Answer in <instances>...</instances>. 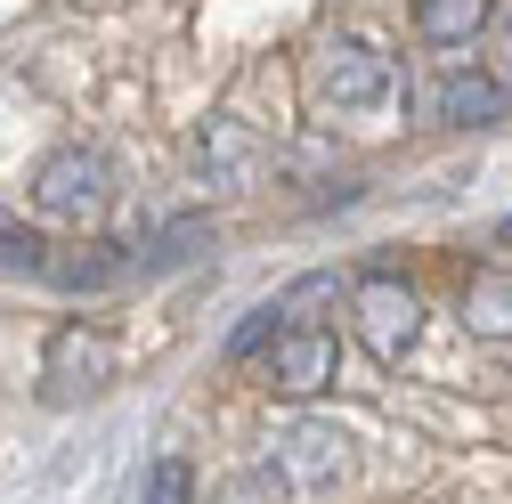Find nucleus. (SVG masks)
I'll return each mask as SVG.
<instances>
[{
  "instance_id": "nucleus-1",
  "label": "nucleus",
  "mask_w": 512,
  "mask_h": 504,
  "mask_svg": "<svg viewBox=\"0 0 512 504\" xmlns=\"http://www.w3.org/2000/svg\"><path fill=\"white\" fill-rule=\"evenodd\" d=\"M309 90H317V106H326V114H374L382 98L399 90V66H391L374 41H334L326 57H317Z\"/></svg>"
},
{
  "instance_id": "nucleus-2",
  "label": "nucleus",
  "mask_w": 512,
  "mask_h": 504,
  "mask_svg": "<svg viewBox=\"0 0 512 504\" xmlns=\"http://www.w3.org/2000/svg\"><path fill=\"white\" fill-rule=\"evenodd\" d=\"M33 204L57 220H98L114 204V163L98 147H49L33 171Z\"/></svg>"
},
{
  "instance_id": "nucleus-3",
  "label": "nucleus",
  "mask_w": 512,
  "mask_h": 504,
  "mask_svg": "<svg viewBox=\"0 0 512 504\" xmlns=\"http://www.w3.org/2000/svg\"><path fill=\"white\" fill-rule=\"evenodd\" d=\"M114 383V342L98 326H57L41 350V399L49 407H82Z\"/></svg>"
},
{
  "instance_id": "nucleus-4",
  "label": "nucleus",
  "mask_w": 512,
  "mask_h": 504,
  "mask_svg": "<svg viewBox=\"0 0 512 504\" xmlns=\"http://www.w3.org/2000/svg\"><path fill=\"white\" fill-rule=\"evenodd\" d=\"M269 464L285 472V488H342V480H350V431L301 415V423L277 431V456H269Z\"/></svg>"
},
{
  "instance_id": "nucleus-5",
  "label": "nucleus",
  "mask_w": 512,
  "mask_h": 504,
  "mask_svg": "<svg viewBox=\"0 0 512 504\" xmlns=\"http://www.w3.org/2000/svg\"><path fill=\"white\" fill-rule=\"evenodd\" d=\"M415 334H423V301H415V285H399V277H366L358 285V342L391 366V358H407L415 350Z\"/></svg>"
},
{
  "instance_id": "nucleus-6",
  "label": "nucleus",
  "mask_w": 512,
  "mask_h": 504,
  "mask_svg": "<svg viewBox=\"0 0 512 504\" xmlns=\"http://www.w3.org/2000/svg\"><path fill=\"white\" fill-rule=\"evenodd\" d=\"M326 383H334V334H326V326H277L269 391H277V399H317Z\"/></svg>"
},
{
  "instance_id": "nucleus-7",
  "label": "nucleus",
  "mask_w": 512,
  "mask_h": 504,
  "mask_svg": "<svg viewBox=\"0 0 512 504\" xmlns=\"http://www.w3.org/2000/svg\"><path fill=\"white\" fill-rule=\"evenodd\" d=\"M252 171H261V131L236 114H212L196 131V179H220V187H244Z\"/></svg>"
},
{
  "instance_id": "nucleus-8",
  "label": "nucleus",
  "mask_w": 512,
  "mask_h": 504,
  "mask_svg": "<svg viewBox=\"0 0 512 504\" xmlns=\"http://www.w3.org/2000/svg\"><path fill=\"white\" fill-rule=\"evenodd\" d=\"M512 114V90L480 66H447L439 74V122H456V131H488V122Z\"/></svg>"
},
{
  "instance_id": "nucleus-9",
  "label": "nucleus",
  "mask_w": 512,
  "mask_h": 504,
  "mask_svg": "<svg viewBox=\"0 0 512 504\" xmlns=\"http://www.w3.org/2000/svg\"><path fill=\"white\" fill-rule=\"evenodd\" d=\"M464 334H480V342H512V277L504 269H480V277H464Z\"/></svg>"
},
{
  "instance_id": "nucleus-10",
  "label": "nucleus",
  "mask_w": 512,
  "mask_h": 504,
  "mask_svg": "<svg viewBox=\"0 0 512 504\" xmlns=\"http://www.w3.org/2000/svg\"><path fill=\"white\" fill-rule=\"evenodd\" d=\"M488 17H496V0H415V25H423V41H439V49L472 41Z\"/></svg>"
},
{
  "instance_id": "nucleus-11",
  "label": "nucleus",
  "mask_w": 512,
  "mask_h": 504,
  "mask_svg": "<svg viewBox=\"0 0 512 504\" xmlns=\"http://www.w3.org/2000/svg\"><path fill=\"white\" fill-rule=\"evenodd\" d=\"M114 277H122V252H106V244H90V252L49 244V269H41V285H114Z\"/></svg>"
},
{
  "instance_id": "nucleus-12",
  "label": "nucleus",
  "mask_w": 512,
  "mask_h": 504,
  "mask_svg": "<svg viewBox=\"0 0 512 504\" xmlns=\"http://www.w3.org/2000/svg\"><path fill=\"white\" fill-rule=\"evenodd\" d=\"M0 269H17V277H41V269H49V244H41L33 228H17V220H0Z\"/></svg>"
},
{
  "instance_id": "nucleus-13",
  "label": "nucleus",
  "mask_w": 512,
  "mask_h": 504,
  "mask_svg": "<svg viewBox=\"0 0 512 504\" xmlns=\"http://www.w3.org/2000/svg\"><path fill=\"white\" fill-rule=\"evenodd\" d=\"M147 504H196V464L187 456H163L147 472Z\"/></svg>"
},
{
  "instance_id": "nucleus-14",
  "label": "nucleus",
  "mask_w": 512,
  "mask_h": 504,
  "mask_svg": "<svg viewBox=\"0 0 512 504\" xmlns=\"http://www.w3.org/2000/svg\"><path fill=\"white\" fill-rule=\"evenodd\" d=\"M220 504H285V472H277V464H261V472H236V480L220 488Z\"/></svg>"
},
{
  "instance_id": "nucleus-15",
  "label": "nucleus",
  "mask_w": 512,
  "mask_h": 504,
  "mask_svg": "<svg viewBox=\"0 0 512 504\" xmlns=\"http://www.w3.org/2000/svg\"><path fill=\"white\" fill-rule=\"evenodd\" d=\"M277 326H285V318H277V301H269V309H252V318H244V326L228 334V358H252V350H261V342H269Z\"/></svg>"
},
{
  "instance_id": "nucleus-16",
  "label": "nucleus",
  "mask_w": 512,
  "mask_h": 504,
  "mask_svg": "<svg viewBox=\"0 0 512 504\" xmlns=\"http://www.w3.org/2000/svg\"><path fill=\"white\" fill-rule=\"evenodd\" d=\"M496 244H512V220H504V228H496Z\"/></svg>"
}]
</instances>
